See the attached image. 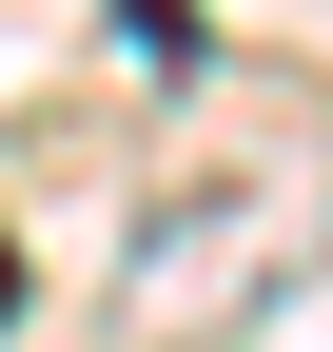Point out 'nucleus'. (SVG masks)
Segmentation results:
<instances>
[{"instance_id":"1","label":"nucleus","mask_w":333,"mask_h":352,"mask_svg":"<svg viewBox=\"0 0 333 352\" xmlns=\"http://www.w3.org/2000/svg\"><path fill=\"white\" fill-rule=\"evenodd\" d=\"M314 254H333V138L294 118V138L177 176V196L118 235V352H216V333H255Z\"/></svg>"}]
</instances>
